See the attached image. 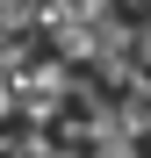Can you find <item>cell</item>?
Listing matches in <instances>:
<instances>
[{
  "instance_id": "6da1fadb",
  "label": "cell",
  "mask_w": 151,
  "mask_h": 158,
  "mask_svg": "<svg viewBox=\"0 0 151 158\" xmlns=\"http://www.w3.org/2000/svg\"><path fill=\"white\" fill-rule=\"evenodd\" d=\"M0 115H7V79H0Z\"/></svg>"
}]
</instances>
